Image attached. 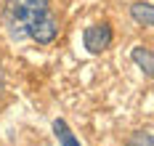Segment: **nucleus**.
<instances>
[{
	"instance_id": "1",
	"label": "nucleus",
	"mask_w": 154,
	"mask_h": 146,
	"mask_svg": "<svg viewBox=\"0 0 154 146\" xmlns=\"http://www.w3.org/2000/svg\"><path fill=\"white\" fill-rule=\"evenodd\" d=\"M5 32L11 40H35L37 45H51L59 37V19L51 0H5L3 8Z\"/></svg>"
},
{
	"instance_id": "2",
	"label": "nucleus",
	"mask_w": 154,
	"mask_h": 146,
	"mask_svg": "<svg viewBox=\"0 0 154 146\" xmlns=\"http://www.w3.org/2000/svg\"><path fill=\"white\" fill-rule=\"evenodd\" d=\"M112 40H114V35H112V27H109L106 21L91 24L82 32V45L88 48V53H104L112 45Z\"/></svg>"
},
{
	"instance_id": "3",
	"label": "nucleus",
	"mask_w": 154,
	"mask_h": 146,
	"mask_svg": "<svg viewBox=\"0 0 154 146\" xmlns=\"http://www.w3.org/2000/svg\"><path fill=\"white\" fill-rule=\"evenodd\" d=\"M130 16L136 19V24H141V27H152L154 24V5L146 0V3H133L130 5Z\"/></svg>"
},
{
	"instance_id": "4",
	"label": "nucleus",
	"mask_w": 154,
	"mask_h": 146,
	"mask_svg": "<svg viewBox=\"0 0 154 146\" xmlns=\"http://www.w3.org/2000/svg\"><path fill=\"white\" fill-rule=\"evenodd\" d=\"M130 56H133V61L143 69V75L152 77V72H154V56H152V50L143 48V45H136V48L130 50Z\"/></svg>"
},
{
	"instance_id": "5",
	"label": "nucleus",
	"mask_w": 154,
	"mask_h": 146,
	"mask_svg": "<svg viewBox=\"0 0 154 146\" xmlns=\"http://www.w3.org/2000/svg\"><path fill=\"white\" fill-rule=\"evenodd\" d=\"M53 133H56V138H59L61 146H80V141L75 138V133L69 130V125H66L64 120H56V122H53Z\"/></svg>"
},
{
	"instance_id": "6",
	"label": "nucleus",
	"mask_w": 154,
	"mask_h": 146,
	"mask_svg": "<svg viewBox=\"0 0 154 146\" xmlns=\"http://www.w3.org/2000/svg\"><path fill=\"white\" fill-rule=\"evenodd\" d=\"M154 138H152V130H138L133 133V138L128 141V146H152Z\"/></svg>"
},
{
	"instance_id": "7",
	"label": "nucleus",
	"mask_w": 154,
	"mask_h": 146,
	"mask_svg": "<svg viewBox=\"0 0 154 146\" xmlns=\"http://www.w3.org/2000/svg\"><path fill=\"white\" fill-rule=\"evenodd\" d=\"M3 88H5V75H3V64H0V96H3Z\"/></svg>"
}]
</instances>
